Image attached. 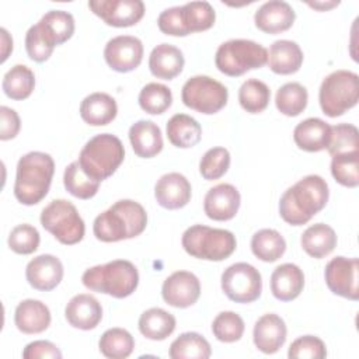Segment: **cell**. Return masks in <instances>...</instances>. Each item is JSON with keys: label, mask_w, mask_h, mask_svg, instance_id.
Wrapping results in <instances>:
<instances>
[{"label": "cell", "mask_w": 359, "mask_h": 359, "mask_svg": "<svg viewBox=\"0 0 359 359\" xmlns=\"http://www.w3.org/2000/svg\"><path fill=\"white\" fill-rule=\"evenodd\" d=\"M302 248L313 258H324L337 247V234L325 223H316L304 230L300 238Z\"/></svg>", "instance_id": "31"}, {"label": "cell", "mask_w": 359, "mask_h": 359, "mask_svg": "<svg viewBox=\"0 0 359 359\" xmlns=\"http://www.w3.org/2000/svg\"><path fill=\"white\" fill-rule=\"evenodd\" d=\"M184 55L182 52L170 43H160L153 48L149 56L150 73L163 80H172L184 69Z\"/></svg>", "instance_id": "26"}, {"label": "cell", "mask_w": 359, "mask_h": 359, "mask_svg": "<svg viewBox=\"0 0 359 359\" xmlns=\"http://www.w3.org/2000/svg\"><path fill=\"white\" fill-rule=\"evenodd\" d=\"M268 50L250 39H230L219 45L215 55V65L219 72L230 77L259 69L266 65Z\"/></svg>", "instance_id": "8"}, {"label": "cell", "mask_w": 359, "mask_h": 359, "mask_svg": "<svg viewBox=\"0 0 359 359\" xmlns=\"http://www.w3.org/2000/svg\"><path fill=\"white\" fill-rule=\"evenodd\" d=\"M22 358L24 359H60L62 358V352L59 351V348L52 344L50 341H34L29 342L24 351H22Z\"/></svg>", "instance_id": "50"}, {"label": "cell", "mask_w": 359, "mask_h": 359, "mask_svg": "<svg viewBox=\"0 0 359 359\" xmlns=\"http://www.w3.org/2000/svg\"><path fill=\"white\" fill-rule=\"evenodd\" d=\"M63 184H65L66 191L70 195H73L79 199H90V198L95 196L101 182L91 180L81 170L79 161H73L65 168Z\"/></svg>", "instance_id": "40"}, {"label": "cell", "mask_w": 359, "mask_h": 359, "mask_svg": "<svg viewBox=\"0 0 359 359\" xmlns=\"http://www.w3.org/2000/svg\"><path fill=\"white\" fill-rule=\"evenodd\" d=\"M55 174L53 158L43 151H29L17 163L14 196L27 206L39 203L46 195Z\"/></svg>", "instance_id": "3"}, {"label": "cell", "mask_w": 359, "mask_h": 359, "mask_svg": "<svg viewBox=\"0 0 359 359\" xmlns=\"http://www.w3.org/2000/svg\"><path fill=\"white\" fill-rule=\"evenodd\" d=\"M90 10L111 27H132L144 15L142 0H91Z\"/></svg>", "instance_id": "13"}, {"label": "cell", "mask_w": 359, "mask_h": 359, "mask_svg": "<svg viewBox=\"0 0 359 359\" xmlns=\"http://www.w3.org/2000/svg\"><path fill=\"white\" fill-rule=\"evenodd\" d=\"M269 69L276 74H293L303 63V50L294 41H275L268 52Z\"/></svg>", "instance_id": "28"}, {"label": "cell", "mask_w": 359, "mask_h": 359, "mask_svg": "<svg viewBox=\"0 0 359 359\" xmlns=\"http://www.w3.org/2000/svg\"><path fill=\"white\" fill-rule=\"evenodd\" d=\"M100 352L109 359H125L130 356L135 348V339L129 331L123 328L107 330L98 341Z\"/></svg>", "instance_id": "36"}, {"label": "cell", "mask_w": 359, "mask_h": 359, "mask_svg": "<svg viewBox=\"0 0 359 359\" xmlns=\"http://www.w3.org/2000/svg\"><path fill=\"white\" fill-rule=\"evenodd\" d=\"M240 192L231 184H217L210 188L203 201V210L206 216L216 222H226L233 219L240 208Z\"/></svg>", "instance_id": "16"}, {"label": "cell", "mask_w": 359, "mask_h": 359, "mask_svg": "<svg viewBox=\"0 0 359 359\" xmlns=\"http://www.w3.org/2000/svg\"><path fill=\"white\" fill-rule=\"evenodd\" d=\"M146 226L144 208L132 199H121L94 219L93 231L100 241L116 243L140 236Z\"/></svg>", "instance_id": "2"}, {"label": "cell", "mask_w": 359, "mask_h": 359, "mask_svg": "<svg viewBox=\"0 0 359 359\" xmlns=\"http://www.w3.org/2000/svg\"><path fill=\"white\" fill-rule=\"evenodd\" d=\"M309 101V94L306 87H303L300 83L292 81L283 84L278 91L275 97V105L278 111L286 116H297L300 115Z\"/></svg>", "instance_id": "37"}, {"label": "cell", "mask_w": 359, "mask_h": 359, "mask_svg": "<svg viewBox=\"0 0 359 359\" xmlns=\"http://www.w3.org/2000/svg\"><path fill=\"white\" fill-rule=\"evenodd\" d=\"M165 132L170 143L180 149L194 147L202 137L201 125L187 114L172 115L167 122Z\"/></svg>", "instance_id": "30"}, {"label": "cell", "mask_w": 359, "mask_h": 359, "mask_svg": "<svg viewBox=\"0 0 359 359\" xmlns=\"http://www.w3.org/2000/svg\"><path fill=\"white\" fill-rule=\"evenodd\" d=\"M39 241H41V237L38 230L34 226L24 223V224L15 226L10 231L7 244L10 250L14 251L15 254L28 255L38 250Z\"/></svg>", "instance_id": "46"}, {"label": "cell", "mask_w": 359, "mask_h": 359, "mask_svg": "<svg viewBox=\"0 0 359 359\" xmlns=\"http://www.w3.org/2000/svg\"><path fill=\"white\" fill-rule=\"evenodd\" d=\"M123 158L125 149L121 139L111 133H101L83 146L77 161L91 180L101 182L116 171Z\"/></svg>", "instance_id": "5"}, {"label": "cell", "mask_w": 359, "mask_h": 359, "mask_svg": "<svg viewBox=\"0 0 359 359\" xmlns=\"http://www.w3.org/2000/svg\"><path fill=\"white\" fill-rule=\"evenodd\" d=\"M67 323L79 330H94L102 320L101 303L91 294L80 293L73 296L65 309Z\"/></svg>", "instance_id": "19"}, {"label": "cell", "mask_w": 359, "mask_h": 359, "mask_svg": "<svg viewBox=\"0 0 359 359\" xmlns=\"http://www.w3.org/2000/svg\"><path fill=\"white\" fill-rule=\"evenodd\" d=\"M158 29L171 36H187L189 35L185 29V25L182 22V14H181V6L165 8L160 13L157 20Z\"/></svg>", "instance_id": "49"}, {"label": "cell", "mask_w": 359, "mask_h": 359, "mask_svg": "<svg viewBox=\"0 0 359 359\" xmlns=\"http://www.w3.org/2000/svg\"><path fill=\"white\" fill-rule=\"evenodd\" d=\"M222 290L236 303H252L262 292L259 271L247 262H236L222 273Z\"/></svg>", "instance_id": "11"}, {"label": "cell", "mask_w": 359, "mask_h": 359, "mask_svg": "<svg viewBox=\"0 0 359 359\" xmlns=\"http://www.w3.org/2000/svg\"><path fill=\"white\" fill-rule=\"evenodd\" d=\"M129 140L137 157L151 158L163 150L161 129L153 121H137L129 128Z\"/></svg>", "instance_id": "25"}, {"label": "cell", "mask_w": 359, "mask_h": 359, "mask_svg": "<svg viewBox=\"0 0 359 359\" xmlns=\"http://www.w3.org/2000/svg\"><path fill=\"white\" fill-rule=\"evenodd\" d=\"M244 320L234 311L219 313L212 323V332L217 341L231 344L238 341L244 334Z\"/></svg>", "instance_id": "43"}, {"label": "cell", "mask_w": 359, "mask_h": 359, "mask_svg": "<svg viewBox=\"0 0 359 359\" xmlns=\"http://www.w3.org/2000/svg\"><path fill=\"white\" fill-rule=\"evenodd\" d=\"M191 184L180 172H168L161 175L154 187V196L157 203L168 210L187 206L191 201Z\"/></svg>", "instance_id": "17"}, {"label": "cell", "mask_w": 359, "mask_h": 359, "mask_svg": "<svg viewBox=\"0 0 359 359\" xmlns=\"http://www.w3.org/2000/svg\"><path fill=\"white\" fill-rule=\"evenodd\" d=\"M45 39L57 46L69 41L74 34V18L63 10H50L36 22Z\"/></svg>", "instance_id": "29"}, {"label": "cell", "mask_w": 359, "mask_h": 359, "mask_svg": "<svg viewBox=\"0 0 359 359\" xmlns=\"http://www.w3.org/2000/svg\"><path fill=\"white\" fill-rule=\"evenodd\" d=\"M181 244L187 254L205 261H223L237 247L236 236L231 231L203 224L188 227L182 234Z\"/></svg>", "instance_id": "6"}, {"label": "cell", "mask_w": 359, "mask_h": 359, "mask_svg": "<svg viewBox=\"0 0 359 359\" xmlns=\"http://www.w3.org/2000/svg\"><path fill=\"white\" fill-rule=\"evenodd\" d=\"M175 325V317L160 307H151L143 311L139 317L140 334L151 341H163L168 338L174 332Z\"/></svg>", "instance_id": "32"}, {"label": "cell", "mask_w": 359, "mask_h": 359, "mask_svg": "<svg viewBox=\"0 0 359 359\" xmlns=\"http://www.w3.org/2000/svg\"><path fill=\"white\" fill-rule=\"evenodd\" d=\"M359 101V76L351 70H335L321 83L318 102L321 111L337 118L353 108Z\"/></svg>", "instance_id": "7"}, {"label": "cell", "mask_w": 359, "mask_h": 359, "mask_svg": "<svg viewBox=\"0 0 359 359\" xmlns=\"http://www.w3.org/2000/svg\"><path fill=\"white\" fill-rule=\"evenodd\" d=\"M181 14L188 34L206 31L216 20L215 8L208 1H189L181 6Z\"/></svg>", "instance_id": "38"}, {"label": "cell", "mask_w": 359, "mask_h": 359, "mask_svg": "<svg viewBox=\"0 0 359 359\" xmlns=\"http://www.w3.org/2000/svg\"><path fill=\"white\" fill-rule=\"evenodd\" d=\"M230 167V153L224 147H212L209 149L199 161V172L208 180L222 178Z\"/></svg>", "instance_id": "45"}, {"label": "cell", "mask_w": 359, "mask_h": 359, "mask_svg": "<svg viewBox=\"0 0 359 359\" xmlns=\"http://www.w3.org/2000/svg\"><path fill=\"white\" fill-rule=\"evenodd\" d=\"M229 98L227 88L209 76H194L185 81L181 100L188 108L212 115L226 107Z\"/></svg>", "instance_id": "10"}, {"label": "cell", "mask_w": 359, "mask_h": 359, "mask_svg": "<svg viewBox=\"0 0 359 359\" xmlns=\"http://www.w3.org/2000/svg\"><path fill=\"white\" fill-rule=\"evenodd\" d=\"M168 355L171 359H208L212 355V349L206 338L189 331L171 342Z\"/></svg>", "instance_id": "34"}, {"label": "cell", "mask_w": 359, "mask_h": 359, "mask_svg": "<svg viewBox=\"0 0 359 359\" xmlns=\"http://www.w3.org/2000/svg\"><path fill=\"white\" fill-rule=\"evenodd\" d=\"M81 282L93 292L109 294L115 299H123L136 290L139 285V272L130 261L114 259L84 271Z\"/></svg>", "instance_id": "4"}, {"label": "cell", "mask_w": 359, "mask_h": 359, "mask_svg": "<svg viewBox=\"0 0 359 359\" xmlns=\"http://www.w3.org/2000/svg\"><path fill=\"white\" fill-rule=\"evenodd\" d=\"M331 139V126L320 118H307L296 125L293 140L304 151H321L328 147Z\"/></svg>", "instance_id": "24"}, {"label": "cell", "mask_w": 359, "mask_h": 359, "mask_svg": "<svg viewBox=\"0 0 359 359\" xmlns=\"http://www.w3.org/2000/svg\"><path fill=\"white\" fill-rule=\"evenodd\" d=\"M358 271H359L358 258L335 257L325 266V271H324L325 283L334 294H338L349 300H358L359 299Z\"/></svg>", "instance_id": "12"}, {"label": "cell", "mask_w": 359, "mask_h": 359, "mask_svg": "<svg viewBox=\"0 0 359 359\" xmlns=\"http://www.w3.org/2000/svg\"><path fill=\"white\" fill-rule=\"evenodd\" d=\"M25 276L34 289L49 292L62 282L63 265L57 257L42 254L28 262Z\"/></svg>", "instance_id": "18"}, {"label": "cell", "mask_w": 359, "mask_h": 359, "mask_svg": "<svg viewBox=\"0 0 359 359\" xmlns=\"http://www.w3.org/2000/svg\"><path fill=\"white\" fill-rule=\"evenodd\" d=\"M251 251L264 262H275L285 254L286 241L279 231L261 229L251 238Z\"/></svg>", "instance_id": "33"}, {"label": "cell", "mask_w": 359, "mask_h": 359, "mask_svg": "<svg viewBox=\"0 0 359 359\" xmlns=\"http://www.w3.org/2000/svg\"><path fill=\"white\" fill-rule=\"evenodd\" d=\"M296 14L293 7L282 0H271L264 3L254 15L258 29L266 34H279L287 31L294 22Z\"/></svg>", "instance_id": "21"}, {"label": "cell", "mask_w": 359, "mask_h": 359, "mask_svg": "<svg viewBox=\"0 0 359 359\" xmlns=\"http://www.w3.org/2000/svg\"><path fill=\"white\" fill-rule=\"evenodd\" d=\"M140 108L150 115H160L165 112L172 104L171 90L160 83H149L139 93Z\"/></svg>", "instance_id": "41"}, {"label": "cell", "mask_w": 359, "mask_h": 359, "mask_svg": "<svg viewBox=\"0 0 359 359\" xmlns=\"http://www.w3.org/2000/svg\"><path fill=\"white\" fill-rule=\"evenodd\" d=\"M287 356L292 359H324L327 356V348L323 339L314 335H303L294 339L287 351Z\"/></svg>", "instance_id": "47"}, {"label": "cell", "mask_w": 359, "mask_h": 359, "mask_svg": "<svg viewBox=\"0 0 359 359\" xmlns=\"http://www.w3.org/2000/svg\"><path fill=\"white\" fill-rule=\"evenodd\" d=\"M339 4V1H332V3H309V6L310 7H314V8H318V10H327V8H331V7H334V6H338Z\"/></svg>", "instance_id": "53"}, {"label": "cell", "mask_w": 359, "mask_h": 359, "mask_svg": "<svg viewBox=\"0 0 359 359\" xmlns=\"http://www.w3.org/2000/svg\"><path fill=\"white\" fill-rule=\"evenodd\" d=\"M0 36H1V60L0 62L3 63V62H6V59L8 57L10 52L13 50V39L8 35L6 28L0 29Z\"/></svg>", "instance_id": "52"}, {"label": "cell", "mask_w": 359, "mask_h": 359, "mask_svg": "<svg viewBox=\"0 0 359 359\" xmlns=\"http://www.w3.org/2000/svg\"><path fill=\"white\" fill-rule=\"evenodd\" d=\"M304 287V273L294 264H282L271 275V292L280 302H290L299 297Z\"/></svg>", "instance_id": "22"}, {"label": "cell", "mask_w": 359, "mask_h": 359, "mask_svg": "<svg viewBox=\"0 0 359 359\" xmlns=\"http://www.w3.org/2000/svg\"><path fill=\"white\" fill-rule=\"evenodd\" d=\"M107 65L119 73L135 70L143 59V43L132 35H118L109 39L104 48Z\"/></svg>", "instance_id": "14"}, {"label": "cell", "mask_w": 359, "mask_h": 359, "mask_svg": "<svg viewBox=\"0 0 359 359\" xmlns=\"http://www.w3.org/2000/svg\"><path fill=\"white\" fill-rule=\"evenodd\" d=\"M41 224L65 245L80 243L86 233L84 220L76 206L66 199H55L45 206L41 212Z\"/></svg>", "instance_id": "9"}, {"label": "cell", "mask_w": 359, "mask_h": 359, "mask_svg": "<svg viewBox=\"0 0 359 359\" xmlns=\"http://www.w3.org/2000/svg\"><path fill=\"white\" fill-rule=\"evenodd\" d=\"M331 174L334 180L348 188L359 185V151L332 156Z\"/></svg>", "instance_id": "42"}, {"label": "cell", "mask_w": 359, "mask_h": 359, "mask_svg": "<svg viewBox=\"0 0 359 359\" xmlns=\"http://www.w3.org/2000/svg\"><path fill=\"white\" fill-rule=\"evenodd\" d=\"M25 49H27V53H28L29 59H32L34 62L42 63V62H45L50 57L55 46H52L45 39L39 27L35 24V25L29 27V29L27 31Z\"/></svg>", "instance_id": "48"}, {"label": "cell", "mask_w": 359, "mask_h": 359, "mask_svg": "<svg viewBox=\"0 0 359 359\" xmlns=\"http://www.w3.org/2000/svg\"><path fill=\"white\" fill-rule=\"evenodd\" d=\"M14 323L22 334H41L50 325V311L41 300L25 299L15 307Z\"/></svg>", "instance_id": "23"}, {"label": "cell", "mask_w": 359, "mask_h": 359, "mask_svg": "<svg viewBox=\"0 0 359 359\" xmlns=\"http://www.w3.org/2000/svg\"><path fill=\"white\" fill-rule=\"evenodd\" d=\"M0 119H1V123H0V139L1 140H10V139H14L18 132H20V128H21V122H20V116L18 114L6 107V105H1L0 107Z\"/></svg>", "instance_id": "51"}, {"label": "cell", "mask_w": 359, "mask_h": 359, "mask_svg": "<svg viewBox=\"0 0 359 359\" xmlns=\"http://www.w3.org/2000/svg\"><path fill=\"white\" fill-rule=\"evenodd\" d=\"M286 324L278 314L268 313L259 317L254 325V345L262 353L271 355L278 352L286 341Z\"/></svg>", "instance_id": "20"}, {"label": "cell", "mask_w": 359, "mask_h": 359, "mask_svg": "<svg viewBox=\"0 0 359 359\" xmlns=\"http://www.w3.org/2000/svg\"><path fill=\"white\" fill-rule=\"evenodd\" d=\"M1 87L8 98L15 101L25 100L35 87L34 72L25 65H15L4 74Z\"/></svg>", "instance_id": "35"}, {"label": "cell", "mask_w": 359, "mask_h": 359, "mask_svg": "<svg viewBox=\"0 0 359 359\" xmlns=\"http://www.w3.org/2000/svg\"><path fill=\"white\" fill-rule=\"evenodd\" d=\"M161 296L167 304L187 309L195 304L201 296L199 279L192 272L177 271L163 282Z\"/></svg>", "instance_id": "15"}, {"label": "cell", "mask_w": 359, "mask_h": 359, "mask_svg": "<svg viewBox=\"0 0 359 359\" xmlns=\"http://www.w3.org/2000/svg\"><path fill=\"white\" fill-rule=\"evenodd\" d=\"M328 196V184L323 177L306 175L283 192L279 201V215L292 226L306 224L324 209Z\"/></svg>", "instance_id": "1"}, {"label": "cell", "mask_w": 359, "mask_h": 359, "mask_svg": "<svg viewBox=\"0 0 359 359\" xmlns=\"http://www.w3.org/2000/svg\"><path fill=\"white\" fill-rule=\"evenodd\" d=\"M116 114V101L107 93H93L80 104V116L91 126L108 125L115 119Z\"/></svg>", "instance_id": "27"}, {"label": "cell", "mask_w": 359, "mask_h": 359, "mask_svg": "<svg viewBox=\"0 0 359 359\" xmlns=\"http://www.w3.org/2000/svg\"><path fill=\"white\" fill-rule=\"evenodd\" d=\"M327 150L331 154V157L342 153L359 151L358 128L351 123H339L331 126V139Z\"/></svg>", "instance_id": "44"}, {"label": "cell", "mask_w": 359, "mask_h": 359, "mask_svg": "<svg viewBox=\"0 0 359 359\" xmlns=\"http://www.w3.org/2000/svg\"><path fill=\"white\" fill-rule=\"evenodd\" d=\"M271 101L269 87L257 79L245 80L238 90V102L250 114L262 112Z\"/></svg>", "instance_id": "39"}]
</instances>
